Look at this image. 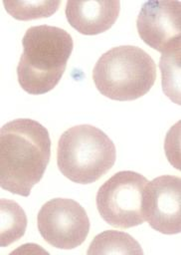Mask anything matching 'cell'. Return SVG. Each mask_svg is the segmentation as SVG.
Returning a JSON list of instances; mask_svg holds the SVG:
<instances>
[{"label": "cell", "mask_w": 181, "mask_h": 255, "mask_svg": "<svg viewBox=\"0 0 181 255\" xmlns=\"http://www.w3.org/2000/svg\"><path fill=\"white\" fill-rule=\"evenodd\" d=\"M5 10L13 18L28 21L46 18L53 15L61 1H3Z\"/></svg>", "instance_id": "4fadbf2b"}, {"label": "cell", "mask_w": 181, "mask_h": 255, "mask_svg": "<svg viewBox=\"0 0 181 255\" xmlns=\"http://www.w3.org/2000/svg\"><path fill=\"white\" fill-rule=\"evenodd\" d=\"M22 45L17 66L19 85L31 95L50 92L60 82L73 52L71 35L56 26H33L26 31Z\"/></svg>", "instance_id": "7a4b0ae2"}, {"label": "cell", "mask_w": 181, "mask_h": 255, "mask_svg": "<svg viewBox=\"0 0 181 255\" xmlns=\"http://www.w3.org/2000/svg\"><path fill=\"white\" fill-rule=\"evenodd\" d=\"M119 11L118 0H70L65 9L69 24L83 35H97L105 32L115 23Z\"/></svg>", "instance_id": "9c48e42d"}, {"label": "cell", "mask_w": 181, "mask_h": 255, "mask_svg": "<svg viewBox=\"0 0 181 255\" xmlns=\"http://www.w3.org/2000/svg\"><path fill=\"white\" fill-rule=\"evenodd\" d=\"M88 255L93 254H143L140 244L128 233L105 230L97 234L90 244Z\"/></svg>", "instance_id": "30bf717a"}, {"label": "cell", "mask_w": 181, "mask_h": 255, "mask_svg": "<svg viewBox=\"0 0 181 255\" xmlns=\"http://www.w3.org/2000/svg\"><path fill=\"white\" fill-rule=\"evenodd\" d=\"M51 156L48 129L31 119L13 120L0 129V186L29 196L43 177Z\"/></svg>", "instance_id": "6da1fadb"}, {"label": "cell", "mask_w": 181, "mask_h": 255, "mask_svg": "<svg viewBox=\"0 0 181 255\" xmlns=\"http://www.w3.org/2000/svg\"><path fill=\"white\" fill-rule=\"evenodd\" d=\"M116 158L113 141L90 125H79L62 133L57 147L61 173L73 182L89 184L110 170Z\"/></svg>", "instance_id": "277c9868"}, {"label": "cell", "mask_w": 181, "mask_h": 255, "mask_svg": "<svg viewBox=\"0 0 181 255\" xmlns=\"http://www.w3.org/2000/svg\"><path fill=\"white\" fill-rule=\"evenodd\" d=\"M159 67L164 94L180 105V47L162 53Z\"/></svg>", "instance_id": "7c38bea8"}, {"label": "cell", "mask_w": 181, "mask_h": 255, "mask_svg": "<svg viewBox=\"0 0 181 255\" xmlns=\"http://www.w3.org/2000/svg\"><path fill=\"white\" fill-rule=\"evenodd\" d=\"M136 28L143 42L161 54L180 47L181 2H144L137 16Z\"/></svg>", "instance_id": "ba28073f"}, {"label": "cell", "mask_w": 181, "mask_h": 255, "mask_svg": "<svg viewBox=\"0 0 181 255\" xmlns=\"http://www.w3.org/2000/svg\"><path fill=\"white\" fill-rule=\"evenodd\" d=\"M147 182L142 174L132 170L113 174L96 193V207L101 218L116 228H130L142 224L143 191Z\"/></svg>", "instance_id": "5b68a950"}, {"label": "cell", "mask_w": 181, "mask_h": 255, "mask_svg": "<svg viewBox=\"0 0 181 255\" xmlns=\"http://www.w3.org/2000/svg\"><path fill=\"white\" fill-rule=\"evenodd\" d=\"M0 246L6 247L21 238L27 227V217L22 207L13 200L1 198Z\"/></svg>", "instance_id": "8fae6325"}, {"label": "cell", "mask_w": 181, "mask_h": 255, "mask_svg": "<svg viewBox=\"0 0 181 255\" xmlns=\"http://www.w3.org/2000/svg\"><path fill=\"white\" fill-rule=\"evenodd\" d=\"M142 209L144 220L163 234L181 232V179L160 175L144 187Z\"/></svg>", "instance_id": "52a82bcc"}, {"label": "cell", "mask_w": 181, "mask_h": 255, "mask_svg": "<svg viewBox=\"0 0 181 255\" xmlns=\"http://www.w3.org/2000/svg\"><path fill=\"white\" fill-rule=\"evenodd\" d=\"M85 208L74 199L53 198L43 204L37 215V227L43 239L59 249L80 246L90 231Z\"/></svg>", "instance_id": "8992f818"}, {"label": "cell", "mask_w": 181, "mask_h": 255, "mask_svg": "<svg viewBox=\"0 0 181 255\" xmlns=\"http://www.w3.org/2000/svg\"><path fill=\"white\" fill-rule=\"evenodd\" d=\"M92 80L98 92L114 101H133L149 92L156 80L153 59L139 47L111 48L96 61Z\"/></svg>", "instance_id": "3957f363"}]
</instances>
